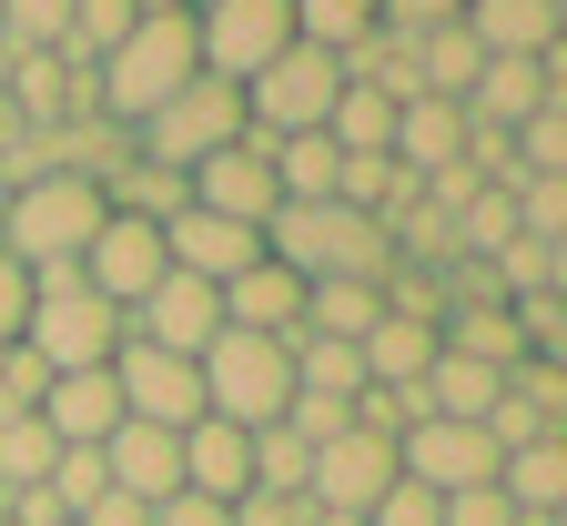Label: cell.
I'll list each match as a JSON object with an SVG mask.
<instances>
[{
    "label": "cell",
    "mask_w": 567,
    "mask_h": 526,
    "mask_svg": "<svg viewBox=\"0 0 567 526\" xmlns=\"http://www.w3.org/2000/svg\"><path fill=\"white\" fill-rule=\"evenodd\" d=\"M203 71V51H193V11H142L102 61H92V112L102 122H142V112H163L183 82Z\"/></svg>",
    "instance_id": "obj_1"
},
{
    "label": "cell",
    "mask_w": 567,
    "mask_h": 526,
    "mask_svg": "<svg viewBox=\"0 0 567 526\" xmlns=\"http://www.w3.org/2000/svg\"><path fill=\"white\" fill-rule=\"evenodd\" d=\"M264 254L295 274V283H334V274H365L385 283V223L354 213V203H274L264 213Z\"/></svg>",
    "instance_id": "obj_2"
},
{
    "label": "cell",
    "mask_w": 567,
    "mask_h": 526,
    "mask_svg": "<svg viewBox=\"0 0 567 526\" xmlns=\"http://www.w3.org/2000/svg\"><path fill=\"white\" fill-rule=\"evenodd\" d=\"M102 183L82 173H31L0 193V254H11L21 274H61V264H82V244L102 234Z\"/></svg>",
    "instance_id": "obj_3"
},
{
    "label": "cell",
    "mask_w": 567,
    "mask_h": 526,
    "mask_svg": "<svg viewBox=\"0 0 567 526\" xmlns=\"http://www.w3.org/2000/svg\"><path fill=\"white\" fill-rule=\"evenodd\" d=\"M122 305H102V293L82 283V264L61 274H31V314H21V344L41 354V374H82V364H112L122 354Z\"/></svg>",
    "instance_id": "obj_4"
},
{
    "label": "cell",
    "mask_w": 567,
    "mask_h": 526,
    "mask_svg": "<svg viewBox=\"0 0 567 526\" xmlns=\"http://www.w3.org/2000/svg\"><path fill=\"white\" fill-rule=\"evenodd\" d=\"M193 374H203V415H224V425H244V435L295 405V344H284V334L224 324V334L193 354Z\"/></svg>",
    "instance_id": "obj_5"
},
{
    "label": "cell",
    "mask_w": 567,
    "mask_h": 526,
    "mask_svg": "<svg viewBox=\"0 0 567 526\" xmlns=\"http://www.w3.org/2000/svg\"><path fill=\"white\" fill-rule=\"evenodd\" d=\"M224 142H244V92H234V82H213V71H193V82H183L163 112H142V122H132V153H142V163H163V173L213 163Z\"/></svg>",
    "instance_id": "obj_6"
},
{
    "label": "cell",
    "mask_w": 567,
    "mask_h": 526,
    "mask_svg": "<svg viewBox=\"0 0 567 526\" xmlns=\"http://www.w3.org/2000/svg\"><path fill=\"white\" fill-rule=\"evenodd\" d=\"M334 92H344V61H334V51H315V41H284V51L254 71V82H244V132H254V142L324 132Z\"/></svg>",
    "instance_id": "obj_7"
},
{
    "label": "cell",
    "mask_w": 567,
    "mask_h": 526,
    "mask_svg": "<svg viewBox=\"0 0 567 526\" xmlns=\"http://www.w3.org/2000/svg\"><path fill=\"white\" fill-rule=\"evenodd\" d=\"M295 41V0H203L193 11V51H203V71L213 82H254V71Z\"/></svg>",
    "instance_id": "obj_8"
},
{
    "label": "cell",
    "mask_w": 567,
    "mask_h": 526,
    "mask_svg": "<svg viewBox=\"0 0 567 526\" xmlns=\"http://www.w3.org/2000/svg\"><path fill=\"white\" fill-rule=\"evenodd\" d=\"M173 274V254H163V223H142V213H102V234L82 244V283L102 293V305H142V293H153Z\"/></svg>",
    "instance_id": "obj_9"
},
{
    "label": "cell",
    "mask_w": 567,
    "mask_h": 526,
    "mask_svg": "<svg viewBox=\"0 0 567 526\" xmlns=\"http://www.w3.org/2000/svg\"><path fill=\"white\" fill-rule=\"evenodd\" d=\"M112 395H122L132 425H173V435H183V425L203 415V374H193V354H163V344H132V334H122Z\"/></svg>",
    "instance_id": "obj_10"
},
{
    "label": "cell",
    "mask_w": 567,
    "mask_h": 526,
    "mask_svg": "<svg viewBox=\"0 0 567 526\" xmlns=\"http://www.w3.org/2000/svg\"><path fill=\"white\" fill-rule=\"evenodd\" d=\"M385 486H395V435H375V425L324 435V445H315V466H305V496L334 506V516H365Z\"/></svg>",
    "instance_id": "obj_11"
},
{
    "label": "cell",
    "mask_w": 567,
    "mask_h": 526,
    "mask_svg": "<svg viewBox=\"0 0 567 526\" xmlns=\"http://www.w3.org/2000/svg\"><path fill=\"white\" fill-rule=\"evenodd\" d=\"M132 324V344H163V354H203L213 334H224V293H213L203 274H163L142 305L122 314Z\"/></svg>",
    "instance_id": "obj_12"
},
{
    "label": "cell",
    "mask_w": 567,
    "mask_h": 526,
    "mask_svg": "<svg viewBox=\"0 0 567 526\" xmlns=\"http://www.w3.org/2000/svg\"><path fill=\"white\" fill-rule=\"evenodd\" d=\"M163 254H173V274H203L213 293H224L244 264H264V234H254V223H224V213H203V203H183V213L163 223Z\"/></svg>",
    "instance_id": "obj_13"
},
{
    "label": "cell",
    "mask_w": 567,
    "mask_h": 526,
    "mask_svg": "<svg viewBox=\"0 0 567 526\" xmlns=\"http://www.w3.org/2000/svg\"><path fill=\"white\" fill-rule=\"evenodd\" d=\"M183 183H193V203H203V213L254 223V234H264V213L284 203V193H274V163H264V142H224V153H213V163H193Z\"/></svg>",
    "instance_id": "obj_14"
},
{
    "label": "cell",
    "mask_w": 567,
    "mask_h": 526,
    "mask_svg": "<svg viewBox=\"0 0 567 526\" xmlns=\"http://www.w3.org/2000/svg\"><path fill=\"white\" fill-rule=\"evenodd\" d=\"M102 476H112L132 506H163V496L183 486V435H173V425H132V415H122V425L102 435Z\"/></svg>",
    "instance_id": "obj_15"
},
{
    "label": "cell",
    "mask_w": 567,
    "mask_h": 526,
    "mask_svg": "<svg viewBox=\"0 0 567 526\" xmlns=\"http://www.w3.org/2000/svg\"><path fill=\"white\" fill-rule=\"evenodd\" d=\"M385 163L395 173H446V163H466V112L456 102H436V92H415V102H395V142H385Z\"/></svg>",
    "instance_id": "obj_16"
},
{
    "label": "cell",
    "mask_w": 567,
    "mask_h": 526,
    "mask_svg": "<svg viewBox=\"0 0 567 526\" xmlns=\"http://www.w3.org/2000/svg\"><path fill=\"white\" fill-rule=\"evenodd\" d=\"M183 486L213 496V506H234V496L254 486V435L224 425V415H193V425H183Z\"/></svg>",
    "instance_id": "obj_17"
},
{
    "label": "cell",
    "mask_w": 567,
    "mask_h": 526,
    "mask_svg": "<svg viewBox=\"0 0 567 526\" xmlns=\"http://www.w3.org/2000/svg\"><path fill=\"white\" fill-rule=\"evenodd\" d=\"M557 61H567V51H557ZM557 61H486L476 82H466V102H456V112H466V122H486V132H517L537 102H557Z\"/></svg>",
    "instance_id": "obj_18"
},
{
    "label": "cell",
    "mask_w": 567,
    "mask_h": 526,
    "mask_svg": "<svg viewBox=\"0 0 567 526\" xmlns=\"http://www.w3.org/2000/svg\"><path fill=\"white\" fill-rule=\"evenodd\" d=\"M466 41L486 61H557V0H466Z\"/></svg>",
    "instance_id": "obj_19"
},
{
    "label": "cell",
    "mask_w": 567,
    "mask_h": 526,
    "mask_svg": "<svg viewBox=\"0 0 567 526\" xmlns=\"http://www.w3.org/2000/svg\"><path fill=\"white\" fill-rule=\"evenodd\" d=\"M224 324H244V334H284V344H295V334H305V283L284 274L274 254L244 264V274L224 283Z\"/></svg>",
    "instance_id": "obj_20"
},
{
    "label": "cell",
    "mask_w": 567,
    "mask_h": 526,
    "mask_svg": "<svg viewBox=\"0 0 567 526\" xmlns=\"http://www.w3.org/2000/svg\"><path fill=\"white\" fill-rule=\"evenodd\" d=\"M41 425L61 445H102L122 425V395H112V364H82V374H51L41 385Z\"/></svg>",
    "instance_id": "obj_21"
},
{
    "label": "cell",
    "mask_w": 567,
    "mask_h": 526,
    "mask_svg": "<svg viewBox=\"0 0 567 526\" xmlns=\"http://www.w3.org/2000/svg\"><path fill=\"white\" fill-rule=\"evenodd\" d=\"M496 385H507L496 364H476V354H446V344H436V364L415 374V415H456V425H486Z\"/></svg>",
    "instance_id": "obj_22"
},
{
    "label": "cell",
    "mask_w": 567,
    "mask_h": 526,
    "mask_svg": "<svg viewBox=\"0 0 567 526\" xmlns=\"http://www.w3.org/2000/svg\"><path fill=\"white\" fill-rule=\"evenodd\" d=\"M496 496L517 516H567V435H537L517 456H496Z\"/></svg>",
    "instance_id": "obj_23"
},
{
    "label": "cell",
    "mask_w": 567,
    "mask_h": 526,
    "mask_svg": "<svg viewBox=\"0 0 567 526\" xmlns=\"http://www.w3.org/2000/svg\"><path fill=\"white\" fill-rule=\"evenodd\" d=\"M354 354H365V385H415V374L436 364V324H415V314H375Z\"/></svg>",
    "instance_id": "obj_24"
},
{
    "label": "cell",
    "mask_w": 567,
    "mask_h": 526,
    "mask_svg": "<svg viewBox=\"0 0 567 526\" xmlns=\"http://www.w3.org/2000/svg\"><path fill=\"white\" fill-rule=\"evenodd\" d=\"M385 314V283L365 274H334V283H305V334H334V344H365V324Z\"/></svg>",
    "instance_id": "obj_25"
},
{
    "label": "cell",
    "mask_w": 567,
    "mask_h": 526,
    "mask_svg": "<svg viewBox=\"0 0 567 526\" xmlns=\"http://www.w3.org/2000/svg\"><path fill=\"white\" fill-rule=\"evenodd\" d=\"M324 142H334V153H385V142H395V102L365 92V82H344L334 112H324Z\"/></svg>",
    "instance_id": "obj_26"
},
{
    "label": "cell",
    "mask_w": 567,
    "mask_h": 526,
    "mask_svg": "<svg viewBox=\"0 0 567 526\" xmlns=\"http://www.w3.org/2000/svg\"><path fill=\"white\" fill-rule=\"evenodd\" d=\"M295 395H365V354L334 344V334H295Z\"/></svg>",
    "instance_id": "obj_27"
},
{
    "label": "cell",
    "mask_w": 567,
    "mask_h": 526,
    "mask_svg": "<svg viewBox=\"0 0 567 526\" xmlns=\"http://www.w3.org/2000/svg\"><path fill=\"white\" fill-rule=\"evenodd\" d=\"M51 456H61V435H51L41 415H0V496L41 486V476H51Z\"/></svg>",
    "instance_id": "obj_28"
},
{
    "label": "cell",
    "mask_w": 567,
    "mask_h": 526,
    "mask_svg": "<svg viewBox=\"0 0 567 526\" xmlns=\"http://www.w3.org/2000/svg\"><path fill=\"white\" fill-rule=\"evenodd\" d=\"M375 31V0H295V41H315V51H354V41H365Z\"/></svg>",
    "instance_id": "obj_29"
},
{
    "label": "cell",
    "mask_w": 567,
    "mask_h": 526,
    "mask_svg": "<svg viewBox=\"0 0 567 526\" xmlns=\"http://www.w3.org/2000/svg\"><path fill=\"white\" fill-rule=\"evenodd\" d=\"M486 264H496V293H507V305H517V293H557V274H567L547 234H517L507 254H486Z\"/></svg>",
    "instance_id": "obj_30"
},
{
    "label": "cell",
    "mask_w": 567,
    "mask_h": 526,
    "mask_svg": "<svg viewBox=\"0 0 567 526\" xmlns=\"http://www.w3.org/2000/svg\"><path fill=\"white\" fill-rule=\"evenodd\" d=\"M305 466H315V445H305V435L254 425V486H274V496H305Z\"/></svg>",
    "instance_id": "obj_31"
},
{
    "label": "cell",
    "mask_w": 567,
    "mask_h": 526,
    "mask_svg": "<svg viewBox=\"0 0 567 526\" xmlns=\"http://www.w3.org/2000/svg\"><path fill=\"white\" fill-rule=\"evenodd\" d=\"M102 486H112V476H102V445H61V456H51V476H41V496H51L61 516H82Z\"/></svg>",
    "instance_id": "obj_32"
},
{
    "label": "cell",
    "mask_w": 567,
    "mask_h": 526,
    "mask_svg": "<svg viewBox=\"0 0 567 526\" xmlns=\"http://www.w3.org/2000/svg\"><path fill=\"white\" fill-rule=\"evenodd\" d=\"M456 21H466V0H375V31H395V41L456 31Z\"/></svg>",
    "instance_id": "obj_33"
},
{
    "label": "cell",
    "mask_w": 567,
    "mask_h": 526,
    "mask_svg": "<svg viewBox=\"0 0 567 526\" xmlns=\"http://www.w3.org/2000/svg\"><path fill=\"white\" fill-rule=\"evenodd\" d=\"M41 385H51L41 354L31 344H0V415H41Z\"/></svg>",
    "instance_id": "obj_34"
},
{
    "label": "cell",
    "mask_w": 567,
    "mask_h": 526,
    "mask_svg": "<svg viewBox=\"0 0 567 526\" xmlns=\"http://www.w3.org/2000/svg\"><path fill=\"white\" fill-rule=\"evenodd\" d=\"M274 425H284V435H305V445H324V435H344V425H354V405H344V395H295Z\"/></svg>",
    "instance_id": "obj_35"
},
{
    "label": "cell",
    "mask_w": 567,
    "mask_h": 526,
    "mask_svg": "<svg viewBox=\"0 0 567 526\" xmlns=\"http://www.w3.org/2000/svg\"><path fill=\"white\" fill-rule=\"evenodd\" d=\"M234 526H315V506L305 496H274V486H244L234 496Z\"/></svg>",
    "instance_id": "obj_36"
},
{
    "label": "cell",
    "mask_w": 567,
    "mask_h": 526,
    "mask_svg": "<svg viewBox=\"0 0 567 526\" xmlns=\"http://www.w3.org/2000/svg\"><path fill=\"white\" fill-rule=\"evenodd\" d=\"M436 516H446V506L425 496V486H405V476H395V486H385V496L365 506V526H436Z\"/></svg>",
    "instance_id": "obj_37"
},
{
    "label": "cell",
    "mask_w": 567,
    "mask_h": 526,
    "mask_svg": "<svg viewBox=\"0 0 567 526\" xmlns=\"http://www.w3.org/2000/svg\"><path fill=\"white\" fill-rule=\"evenodd\" d=\"M153 526H234V506H213V496H193V486H173V496L153 506Z\"/></svg>",
    "instance_id": "obj_38"
},
{
    "label": "cell",
    "mask_w": 567,
    "mask_h": 526,
    "mask_svg": "<svg viewBox=\"0 0 567 526\" xmlns=\"http://www.w3.org/2000/svg\"><path fill=\"white\" fill-rule=\"evenodd\" d=\"M21 314H31V274L0 254V344H21Z\"/></svg>",
    "instance_id": "obj_39"
},
{
    "label": "cell",
    "mask_w": 567,
    "mask_h": 526,
    "mask_svg": "<svg viewBox=\"0 0 567 526\" xmlns=\"http://www.w3.org/2000/svg\"><path fill=\"white\" fill-rule=\"evenodd\" d=\"M71 526H153V506H132L122 486H102V496H92L82 516H71Z\"/></svg>",
    "instance_id": "obj_40"
},
{
    "label": "cell",
    "mask_w": 567,
    "mask_h": 526,
    "mask_svg": "<svg viewBox=\"0 0 567 526\" xmlns=\"http://www.w3.org/2000/svg\"><path fill=\"white\" fill-rule=\"evenodd\" d=\"M517 526H567V516H517Z\"/></svg>",
    "instance_id": "obj_41"
},
{
    "label": "cell",
    "mask_w": 567,
    "mask_h": 526,
    "mask_svg": "<svg viewBox=\"0 0 567 526\" xmlns=\"http://www.w3.org/2000/svg\"><path fill=\"white\" fill-rule=\"evenodd\" d=\"M183 11H203V0H183Z\"/></svg>",
    "instance_id": "obj_42"
}]
</instances>
